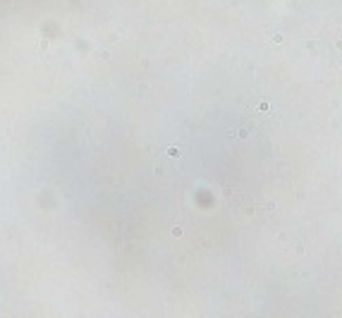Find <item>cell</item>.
Listing matches in <instances>:
<instances>
[{
  "label": "cell",
  "instance_id": "1",
  "mask_svg": "<svg viewBox=\"0 0 342 318\" xmlns=\"http://www.w3.org/2000/svg\"><path fill=\"white\" fill-rule=\"evenodd\" d=\"M273 43H282V36L280 34H273Z\"/></svg>",
  "mask_w": 342,
  "mask_h": 318
}]
</instances>
